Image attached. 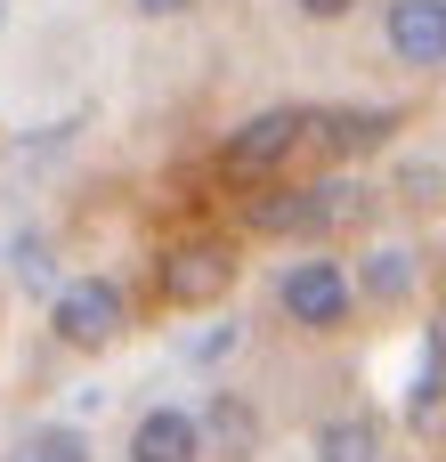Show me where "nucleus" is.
<instances>
[{
  "label": "nucleus",
  "instance_id": "obj_1",
  "mask_svg": "<svg viewBox=\"0 0 446 462\" xmlns=\"http://www.w3.org/2000/svg\"><path fill=\"white\" fill-rule=\"evenodd\" d=\"M358 211H366V187L317 179V187L260 195V203H252V227H260V236H325V227H341V219H358Z\"/></svg>",
  "mask_w": 446,
  "mask_h": 462
},
{
  "label": "nucleus",
  "instance_id": "obj_2",
  "mask_svg": "<svg viewBox=\"0 0 446 462\" xmlns=\"http://www.w3.org/2000/svg\"><path fill=\"white\" fill-rule=\"evenodd\" d=\"M49 325H57L65 349H106V341L122 333V284H106V276H73V284H57Z\"/></svg>",
  "mask_w": 446,
  "mask_h": 462
},
{
  "label": "nucleus",
  "instance_id": "obj_3",
  "mask_svg": "<svg viewBox=\"0 0 446 462\" xmlns=\"http://www.w3.org/2000/svg\"><path fill=\"white\" fill-rule=\"evenodd\" d=\"M301 138H309V114H301V106H268V114H252L244 130H228L219 171H228V179H260V171H276Z\"/></svg>",
  "mask_w": 446,
  "mask_h": 462
},
{
  "label": "nucleus",
  "instance_id": "obj_4",
  "mask_svg": "<svg viewBox=\"0 0 446 462\" xmlns=\"http://www.w3.org/2000/svg\"><path fill=\"white\" fill-rule=\"evenodd\" d=\"M154 284H163V300H171V309H203V300H219V292L236 284V252H228V244H211V236L171 244V252H163V268H154Z\"/></svg>",
  "mask_w": 446,
  "mask_h": 462
},
{
  "label": "nucleus",
  "instance_id": "obj_5",
  "mask_svg": "<svg viewBox=\"0 0 446 462\" xmlns=\"http://www.w3.org/2000/svg\"><path fill=\"white\" fill-rule=\"evenodd\" d=\"M276 300H284V317H293V325L333 333V325L349 317L358 284L341 276V260H293V268H284V284H276Z\"/></svg>",
  "mask_w": 446,
  "mask_h": 462
},
{
  "label": "nucleus",
  "instance_id": "obj_6",
  "mask_svg": "<svg viewBox=\"0 0 446 462\" xmlns=\"http://www.w3.org/2000/svg\"><path fill=\"white\" fill-rule=\"evenodd\" d=\"M398 65H446V0H390L382 16Z\"/></svg>",
  "mask_w": 446,
  "mask_h": 462
},
{
  "label": "nucleus",
  "instance_id": "obj_7",
  "mask_svg": "<svg viewBox=\"0 0 446 462\" xmlns=\"http://www.w3.org/2000/svg\"><path fill=\"white\" fill-rule=\"evenodd\" d=\"M195 455H203V422H195V414H179V406L138 414V430H130V462H195Z\"/></svg>",
  "mask_w": 446,
  "mask_h": 462
},
{
  "label": "nucleus",
  "instance_id": "obj_8",
  "mask_svg": "<svg viewBox=\"0 0 446 462\" xmlns=\"http://www.w3.org/2000/svg\"><path fill=\"white\" fill-rule=\"evenodd\" d=\"M309 130H317L333 154H374V146L398 130V114H390V106H333V114H309Z\"/></svg>",
  "mask_w": 446,
  "mask_h": 462
},
{
  "label": "nucleus",
  "instance_id": "obj_9",
  "mask_svg": "<svg viewBox=\"0 0 446 462\" xmlns=\"http://www.w3.org/2000/svg\"><path fill=\"white\" fill-rule=\"evenodd\" d=\"M317 462H382V430L358 422V414H341V422L317 430Z\"/></svg>",
  "mask_w": 446,
  "mask_h": 462
},
{
  "label": "nucleus",
  "instance_id": "obj_10",
  "mask_svg": "<svg viewBox=\"0 0 446 462\" xmlns=\"http://www.w3.org/2000/svg\"><path fill=\"white\" fill-rule=\"evenodd\" d=\"M366 292H374V300H406V292H414V252H398V244L366 252Z\"/></svg>",
  "mask_w": 446,
  "mask_h": 462
},
{
  "label": "nucleus",
  "instance_id": "obj_11",
  "mask_svg": "<svg viewBox=\"0 0 446 462\" xmlns=\"http://www.w3.org/2000/svg\"><path fill=\"white\" fill-rule=\"evenodd\" d=\"M8 462H89V439H81L73 422H49V430H33Z\"/></svg>",
  "mask_w": 446,
  "mask_h": 462
},
{
  "label": "nucleus",
  "instance_id": "obj_12",
  "mask_svg": "<svg viewBox=\"0 0 446 462\" xmlns=\"http://www.w3.org/2000/svg\"><path fill=\"white\" fill-rule=\"evenodd\" d=\"M211 430L228 439V455H244V447H252V414H244L236 398H211Z\"/></svg>",
  "mask_w": 446,
  "mask_h": 462
},
{
  "label": "nucleus",
  "instance_id": "obj_13",
  "mask_svg": "<svg viewBox=\"0 0 446 462\" xmlns=\"http://www.w3.org/2000/svg\"><path fill=\"white\" fill-rule=\"evenodd\" d=\"M16 276H24L33 292H49V244H41V236H16Z\"/></svg>",
  "mask_w": 446,
  "mask_h": 462
},
{
  "label": "nucleus",
  "instance_id": "obj_14",
  "mask_svg": "<svg viewBox=\"0 0 446 462\" xmlns=\"http://www.w3.org/2000/svg\"><path fill=\"white\" fill-rule=\"evenodd\" d=\"M228 349H236V325H219V333H203V341H195L187 357H195V365H211V357H228Z\"/></svg>",
  "mask_w": 446,
  "mask_h": 462
},
{
  "label": "nucleus",
  "instance_id": "obj_15",
  "mask_svg": "<svg viewBox=\"0 0 446 462\" xmlns=\"http://www.w3.org/2000/svg\"><path fill=\"white\" fill-rule=\"evenodd\" d=\"M358 0H301V16H317V24H333V16H349Z\"/></svg>",
  "mask_w": 446,
  "mask_h": 462
},
{
  "label": "nucleus",
  "instance_id": "obj_16",
  "mask_svg": "<svg viewBox=\"0 0 446 462\" xmlns=\"http://www.w3.org/2000/svg\"><path fill=\"white\" fill-rule=\"evenodd\" d=\"M431 357H439V365H446V309H439V317H431Z\"/></svg>",
  "mask_w": 446,
  "mask_h": 462
},
{
  "label": "nucleus",
  "instance_id": "obj_17",
  "mask_svg": "<svg viewBox=\"0 0 446 462\" xmlns=\"http://www.w3.org/2000/svg\"><path fill=\"white\" fill-rule=\"evenodd\" d=\"M138 8H146V16H179L187 0H138Z\"/></svg>",
  "mask_w": 446,
  "mask_h": 462
},
{
  "label": "nucleus",
  "instance_id": "obj_18",
  "mask_svg": "<svg viewBox=\"0 0 446 462\" xmlns=\"http://www.w3.org/2000/svg\"><path fill=\"white\" fill-rule=\"evenodd\" d=\"M0 16H8V8H0Z\"/></svg>",
  "mask_w": 446,
  "mask_h": 462
}]
</instances>
